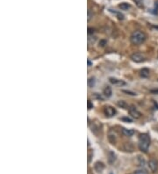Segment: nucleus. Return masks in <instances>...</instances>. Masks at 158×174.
<instances>
[{
    "label": "nucleus",
    "mask_w": 158,
    "mask_h": 174,
    "mask_svg": "<svg viewBox=\"0 0 158 174\" xmlns=\"http://www.w3.org/2000/svg\"><path fill=\"white\" fill-rule=\"evenodd\" d=\"M150 145V138L148 134H141L139 137V149L146 153Z\"/></svg>",
    "instance_id": "nucleus-2"
},
{
    "label": "nucleus",
    "mask_w": 158,
    "mask_h": 174,
    "mask_svg": "<svg viewBox=\"0 0 158 174\" xmlns=\"http://www.w3.org/2000/svg\"><path fill=\"white\" fill-rule=\"evenodd\" d=\"M124 93H128V94H129V95H131V96H135L136 95V93L135 92H130V91H126V90H123L122 91Z\"/></svg>",
    "instance_id": "nucleus-18"
},
{
    "label": "nucleus",
    "mask_w": 158,
    "mask_h": 174,
    "mask_svg": "<svg viewBox=\"0 0 158 174\" xmlns=\"http://www.w3.org/2000/svg\"><path fill=\"white\" fill-rule=\"evenodd\" d=\"M118 106H120L121 108H124V109H128L129 107H128V104L125 102V101H123V100H120V101H118Z\"/></svg>",
    "instance_id": "nucleus-13"
},
{
    "label": "nucleus",
    "mask_w": 158,
    "mask_h": 174,
    "mask_svg": "<svg viewBox=\"0 0 158 174\" xmlns=\"http://www.w3.org/2000/svg\"><path fill=\"white\" fill-rule=\"evenodd\" d=\"M112 93V88L110 86H106L104 89V94H105V97H107V98L111 97Z\"/></svg>",
    "instance_id": "nucleus-12"
},
{
    "label": "nucleus",
    "mask_w": 158,
    "mask_h": 174,
    "mask_svg": "<svg viewBox=\"0 0 158 174\" xmlns=\"http://www.w3.org/2000/svg\"><path fill=\"white\" fill-rule=\"evenodd\" d=\"M87 105H88V109H89V110H91V108H93V104L91 103V100H88Z\"/></svg>",
    "instance_id": "nucleus-19"
},
{
    "label": "nucleus",
    "mask_w": 158,
    "mask_h": 174,
    "mask_svg": "<svg viewBox=\"0 0 158 174\" xmlns=\"http://www.w3.org/2000/svg\"><path fill=\"white\" fill-rule=\"evenodd\" d=\"M141 77H143V78H147V77H149V69H142L141 71Z\"/></svg>",
    "instance_id": "nucleus-11"
},
{
    "label": "nucleus",
    "mask_w": 158,
    "mask_h": 174,
    "mask_svg": "<svg viewBox=\"0 0 158 174\" xmlns=\"http://www.w3.org/2000/svg\"><path fill=\"white\" fill-rule=\"evenodd\" d=\"M130 7H131V5L128 3H121L119 4V8L123 11H128V9H130Z\"/></svg>",
    "instance_id": "nucleus-10"
},
{
    "label": "nucleus",
    "mask_w": 158,
    "mask_h": 174,
    "mask_svg": "<svg viewBox=\"0 0 158 174\" xmlns=\"http://www.w3.org/2000/svg\"><path fill=\"white\" fill-rule=\"evenodd\" d=\"M94 84H95V81H94V78H93V77H91V78H90V79L88 80V85H89L91 88L93 87Z\"/></svg>",
    "instance_id": "nucleus-16"
},
{
    "label": "nucleus",
    "mask_w": 158,
    "mask_h": 174,
    "mask_svg": "<svg viewBox=\"0 0 158 174\" xmlns=\"http://www.w3.org/2000/svg\"><path fill=\"white\" fill-rule=\"evenodd\" d=\"M135 2V4L139 6V7H142L143 4H142V0H133Z\"/></svg>",
    "instance_id": "nucleus-17"
},
{
    "label": "nucleus",
    "mask_w": 158,
    "mask_h": 174,
    "mask_svg": "<svg viewBox=\"0 0 158 174\" xmlns=\"http://www.w3.org/2000/svg\"><path fill=\"white\" fill-rule=\"evenodd\" d=\"M131 59L135 63H141L145 61L146 57L141 53L137 52V53H133V55H131Z\"/></svg>",
    "instance_id": "nucleus-3"
},
{
    "label": "nucleus",
    "mask_w": 158,
    "mask_h": 174,
    "mask_svg": "<svg viewBox=\"0 0 158 174\" xmlns=\"http://www.w3.org/2000/svg\"><path fill=\"white\" fill-rule=\"evenodd\" d=\"M110 83L113 85H116V86H123V85H126V82L123 81V80H120V79H118V78H114V77H111L109 79Z\"/></svg>",
    "instance_id": "nucleus-7"
},
{
    "label": "nucleus",
    "mask_w": 158,
    "mask_h": 174,
    "mask_svg": "<svg viewBox=\"0 0 158 174\" xmlns=\"http://www.w3.org/2000/svg\"><path fill=\"white\" fill-rule=\"evenodd\" d=\"M146 38L147 36L143 32L137 30V31H134L131 34L130 41H131L132 44L133 45H140L146 41Z\"/></svg>",
    "instance_id": "nucleus-1"
},
{
    "label": "nucleus",
    "mask_w": 158,
    "mask_h": 174,
    "mask_svg": "<svg viewBox=\"0 0 158 174\" xmlns=\"http://www.w3.org/2000/svg\"><path fill=\"white\" fill-rule=\"evenodd\" d=\"M110 12H112V13H114V14H116L119 20H124V16H123L121 13H120V12H113V11H112V10H110Z\"/></svg>",
    "instance_id": "nucleus-14"
},
{
    "label": "nucleus",
    "mask_w": 158,
    "mask_h": 174,
    "mask_svg": "<svg viewBox=\"0 0 158 174\" xmlns=\"http://www.w3.org/2000/svg\"><path fill=\"white\" fill-rule=\"evenodd\" d=\"M148 165H149V170L152 172V173H156L158 170V162L155 159H151L149 161L148 163Z\"/></svg>",
    "instance_id": "nucleus-6"
},
{
    "label": "nucleus",
    "mask_w": 158,
    "mask_h": 174,
    "mask_svg": "<svg viewBox=\"0 0 158 174\" xmlns=\"http://www.w3.org/2000/svg\"><path fill=\"white\" fill-rule=\"evenodd\" d=\"M121 120H122V121H125V122H132V120L131 119H129V118H122Z\"/></svg>",
    "instance_id": "nucleus-21"
},
{
    "label": "nucleus",
    "mask_w": 158,
    "mask_h": 174,
    "mask_svg": "<svg viewBox=\"0 0 158 174\" xmlns=\"http://www.w3.org/2000/svg\"><path fill=\"white\" fill-rule=\"evenodd\" d=\"M133 174H148V172L144 169H140V170L135 171Z\"/></svg>",
    "instance_id": "nucleus-15"
},
{
    "label": "nucleus",
    "mask_w": 158,
    "mask_h": 174,
    "mask_svg": "<svg viewBox=\"0 0 158 174\" xmlns=\"http://www.w3.org/2000/svg\"><path fill=\"white\" fill-rule=\"evenodd\" d=\"M104 112H105V114L107 117H112L116 114L115 108L111 106H106L105 107V109H104Z\"/></svg>",
    "instance_id": "nucleus-5"
},
{
    "label": "nucleus",
    "mask_w": 158,
    "mask_h": 174,
    "mask_svg": "<svg viewBox=\"0 0 158 174\" xmlns=\"http://www.w3.org/2000/svg\"><path fill=\"white\" fill-rule=\"evenodd\" d=\"M150 92H151L152 93H156V94H158V89L157 90H151Z\"/></svg>",
    "instance_id": "nucleus-22"
},
{
    "label": "nucleus",
    "mask_w": 158,
    "mask_h": 174,
    "mask_svg": "<svg viewBox=\"0 0 158 174\" xmlns=\"http://www.w3.org/2000/svg\"><path fill=\"white\" fill-rule=\"evenodd\" d=\"M94 32H95L94 28H92V27H89V28H88V33H89V34H93Z\"/></svg>",
    "instance_id": "nucleus-20"
},
{
    "label": "nucleus",
    "mask_w": 158,
    "mask_h": 174,
    "mask_svg": "<svg viewBox=\"0 0 158 174\" xmlns=\"http://www.w3.org/2000/svg\"><path fill=\"white\" fill-rule=\"evenodd\" d=\"M128 113H129V114L131 115L133 118H134V119H140L141 118V114L137 110V108L135 107V106H129V108H128Z\"/></svg>",
    "instance_id": "nucleus-4"
},
{
    "label": "nucleus",
    "mask_w": 158,
    "mask_h": 174,
    "mask_svg": "<svg viewBox=\"0 0 158 174\" xmlns=\"http://www.w3.org/2000/svg\"><path fill=\"white\" fill-rule=\"evenodd\" d=\"M91 63L90 60H88V66H91Z\"/></svg>",
    "instance_id": "nucleus-23"
},
{
    "label": "nucleus",
    "mask_w": 158,
    "mask_h": 174,
    "mask_svg": "<svg viewBox=\"0 0 158 174\" xmlns=\"http://www.w3.org/2000/svg\"><path fill=\"white\" fill-rule=\"evenodd\" d=\"M95 170L98 172V173H101L103 170H104V168H105V165H104V164L103 163H101V162H97L96 164H95Z\"/></svg>",
    "instance_id": "nucleus-8"
},
{
    "label": "nucleus",
    "mask_w": 158,
    "mask_h": 174,
    "mask_svg": "<svg viewBox=\"0 0 158 174\" xmlns=\"http://www.w3.org/2000/svg\"><path fill=\"white\" fill-rule=\"evenodd\" d=\"M122 133L124 135L126 136H132L134 134V130L133 129H127V128H123L122 129Z\"/></svg>",
    "instance_id": "nucleus-9"
}]
</instances>
